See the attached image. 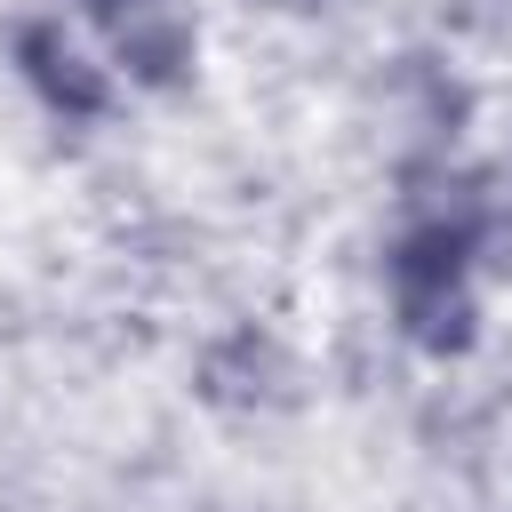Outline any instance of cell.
I'll use <instances>...</instances> for the list:
<instances>
[{
	"label": "cell",
	"instance_id": "obj_1",
	"mask_svg": "<svg viewBox=\"0 0 512 512\" xmlns=\"http://www.w3.org/2000/svg\"><path fill=\"white\" fill-rule=\"evenodd\" d=\"M392 312L408 328L416 352L448 360V352H472V232L432 216V224H408L400 248H392Z\"/></svg>",
	"mask_w": 512,
	"mask_h": 512
},
{
	"label": "cell",
	"instance_id": "obj_2",
	"mask_svg": "<svg viewBox=\"0 0 512 512\" xmlns=\"http://www.w3.org/2000/svg\"><path fill=\"white\" fill-rule=\"evenodd\" d=\"M80 16L104 32L112 64H128L136 88H184L200 56L192 0H80Z\"/></svg>",
	"mask_w": 512,
	"mask_h": 512
},
{
	"label": "cell",
	"instance_id": "obj_3",
	"mask_svg": "<svg viewBox=\"0 0 512 512\" xmlns=\"http://www.w3.org/2000/svg\"><path fill=\"white\" fill-rule=\"evenodd\" d=\"M16 72H24L32 96H40L48 112H64V120H104V104H112L104 64H88L80 40H72L64 24H48V16L16 24Z\"/></svg>",
	"mask_w": 512,
	"mask_h": 512
},
{
	"label": "cell",
	"instance_id": "obj_4",
	"mask_svg": "<svg viewBox=\"0 0 512 512\" xmlns=\"http://www.w3.org/2000/svg\"><path fill=\"white\" fill-rule=\"evenodd\" d=\"M256 8H280V16H312V8H328V0H256Z\"/></svg>",
	"mask_w": 512,
	"mask_h": 512
}]
</instances>
